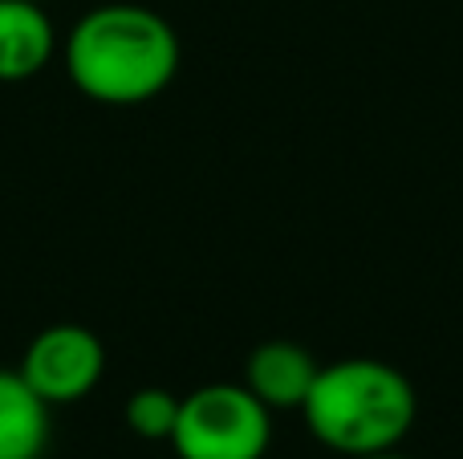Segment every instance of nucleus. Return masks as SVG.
<instances>
[{
  "label": "nucleus",
  "mask_w": 463,
  "mask_h": 459,
  "mask_svg": "<svg viewBox=\"0 0 463 459\" xmlns=\"http://www.w3.org/2000/svg\"><path fill=\"white\" fill-rule=\"evenodd\" d=\"M317 358L301 342L272 338L248 354L244 362V387L260 398L269 411H301L313 379H317Z\"/></svg>",
  "instance_id": "nucleus-5"
},
{
  "label": "nucleus",
  "mask_w": 463,
  "mask_h": 459,
  "mask_svg": "<svg viewBox=\"0 0 463 459\" xmlns=\"http://www.w3.org/2000/svg\"><path fill=\"white\" fill-rule=\"evenodd\" d=\"M301 415L321 447L358 459L394 452L411 436L419 395L407 374L383 358H342L317 370Z\"/></svg>",
  "instance_id": "nucleus-2"
},
{
  "label": "nucleus",
  "mask_w": 463,
  "mask_h": 459,
  "mask_svg": "<svg viewBox=\"0 0 463 459\" xmlns=\"http://www.w3.org/2000/svg\"><path fill=\"white\" fill-rule=\"evenodd\" d=\"M65 73L102 106H143L179 73V37L143 5H98L65 33Z\"/></svg>",
  "instance_id": "nucleus-1"
},
{
  "label": "nucleus",
  "mask_w": 463,
  "mask_h": 459,
  "mask_svg": "<svg viewBox=\"0 0 463 459\" xmlns=\"http://www.w3.org/2000/svg\"><path fill=\"white\" fill-rule=\"evenodd\" d=\"M167 444L179 459H264L272 444V411L244 382H208L179 398Z\"/></svg>",
  "instance_id": "nucleus-3"
},
{
  "label": "nucleus",
  "mask_w": 463,
  "mask_h": 459,
  "mask_svg": "<svg viewBox=\"0 0 463 459\" xmlns=\"http://www.w3.org/2000/svg\"><path fill=\"white\" fill-rule=\"evenodd\" d=\"M122 419H127V427L135 431L138 439L159 444V439H171V431H175L179 398L171 395V390H163V387H143V390H135V395L127 398Z\"/></svg>",
  "instance_id": "nucleus-8"
},
{
  "label": "nucleus",
  "mask_w": 463,
  "mask_h": 459,
  "mask_svg": "<svg viewBox=\"0 0 463 459\" xmlns=\"http://www.w3.org/2000/svg\"><path fill=\"white\" fill-rule=\"evenodd\" d=\"M16 370L49 407H70V403H81L102 382L106 346L86 325L57 322V325H45L29 342Z\"/></svg>",
  "instance_id": "nucleus-4"
},
{
  "label": "nucleus",
  "mask_w": 463,
  "mask_h": 459,
  "mask_svg": "<svg viewBox=\"0 0 463 459\" xmlns=\"http://www.w3.org/2000/svg\"><path fill=\"white\" fill-rule=\"evenodd\" d=\"M37 5H45V0H37Z\"/></svg>",
  "instance_id": "nucleus-10"
},
{
  "label": "nucleus",
  "mask_w": 463,
  "mask_h": 459,
  "mask_svg": "<svg viewBox=\"0 0 463 459\" xmlns=\"http://www.w3.org/2000/svg\"><path fill=\"white\" fill-rule=\"evenodd\" d=\"M358 459H402L399 452H378V455H358Z\"/></svg>",
  "instance_id": "nucleus-9"
},
{
  "label": "nucleus",
  "mask_w": 463,
  "mask_h": 459,
  "mask_svg": "<svg viewBox=\"0 0 463 459\" xmlns=\"http://www.w3.org/2000/svg\"><path fill=\"white\" fill-rule=\"evenodd\" d=\"M57 29L37 0H0V81H29L53 61Z\"/></svg>",
  "instance_id": "nucleus-6"
},
{
  "label": "nucleus",
  "mask_w": 463,
  "mask_h": 459,
  "mask_svg": "<svg viewBox=\"0 0 463 459\" xmlns=\"http://www.w3.org/2000/svg\"><path fill=\"white\" fill-rule=\"evenodd\" d=\"M53 407L21 379V370H0V459H41L49 447Z\"/></svg>",
  "instance_id": "nucleus-7"
}]
</instances>
